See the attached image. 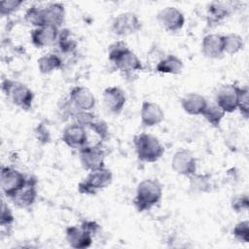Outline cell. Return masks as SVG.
I'll list each match as a JSON object with an SVG mask.
<instances>
[{
    "label": "cell",
    "instance_id": "obj_30",
    "mask_svg": "<svg viewBox=\"0 0 249 249\" xmlns=\"http://www.w3.org/2000/svg\"><path fill=\"white\" fill-rule=\"evenodd\" d=\"M232 234L239 242H249V222L247 220L238 222L232 229Z\"/></svg>",
    "mask_w": 249,
    "mask_h": 249
},
{
    "label": "cell",
    "instance_id": "obj_26",
    "mask_svg": "<svg viewBox=\"0 0 249 249\" xmlns=\"http://www.w3.org/2000/svg\"><path fill=\"white\" fill-rule=\"evenodd\" d=\"M226 113L216 104V103H209L207 104L205 110L202 113V117L206 120V122L214 126V127H219Z\"/></svg>",
    "mask_w": 249,
    "mask_h": 249
},
{
    "label": "cell",
    "instance_id": "obj_19",
    "mask_svg": "<svg viewBox=\"0 0 249 249\" xmlns=\"http://www.w3.org/2000/svg\"><path fill=\"white\" fill-rule=\"evenodd\" d=\"M201 53L205 57L211 59L222 57L225 54L223 35L216 33L205 35L201 41Z\"/></svg>",
    "mask_w": 249,
    "mask_h": 249
},
{
    "label": "cell",
    "instance_id": "obj_33",
    "mask_svg": "<svg viewBox=\"0 0 249 249\" xmlns=\"http://www.w3.org/2000/svg\"><path fill=\"white\" fill-rule=\"evenodd\" d=\"M237 110L240 112V114L245 119L248 118V115H249V90H248L247 87L240 88Z\"/></svg>",
    "mask_w": 249,
    "mask_h": 249
},
{
    "label": "cell",
    "instance_id": "obj_7",
    "mask_svg": "<svg viewBox=\"0 0 249 249\" xmlns=\"http://www.w3.org/2000/svg\"><path fill=\"white\" fill-rule=\"evenodd\" d=\"M142 28L141 20L132 12L119 14L112 21L111 31L119 37H125L137 33Z\"/></svg>",
    "mask_w": 249,
    "mask_h": 249
},
{
    "label": "cell",
    "instance_id": "obj_16",
    "mask_svg": "<svg viewBox=\"0 0 249 249\" xmlns=\"http://www.w3.org/2000/svg\"><path fill=\"white\" fill-rule=\"evenodd\" d=\"M59 28L53 25H44L33 28L30 32L31 43L38 49L46 48L57 41Z\"/></svg>",
    "mask_w": 249,
    "mask_h": 249
},
{
    "label": "cell",
    "instance_id": "obj_6",
    "mask_svg": "<svg viewBox=\"0 0 249 249\" xmlns=\"http://www.w3.org/2000/svg\"><path fill=\"white\" fill-rule=\"evenodd\" d=\"M28 177L22 172L11 166H2L0 173V185L4 196L11 199L27 183Z\"/></svg>",
    "mask_w": 249,
    "mask_h": 249
},
{
    "label": "cell",
    "instance_id": "obj_21",
    "mask_svg": "<svg viewBox=\"0 0 249 249\" xmlns=\"http://www.w3.org/2000/svg\"><path fill=\"white\" fill-rule=\"evenodd\" d=\"M44 25L60 27L65 20V8L61 3H50L42 7Z\"/></svg>",
    "mask_w": 249,
    "mask_h": 249
},
{
    "label": "cell",
    "instance_id": "obj_8",
    "mask_svg": "<svg viewBox=\"0 0 249 249\" xmlns=\"http://www.w3.org/2000/svg\"><path fill=\"white\" fill-rule=\"evenodd\" d=\"M105 157L106 153L100 143L95 145L88 144L87 146L79 150V159L81 165L88 172L105 166Z\"/></svg>",
    "mask_w": 249,
    "mask_h": 249
},
{
    "label": "cell",
    "instance_id": "obj_10",
    "mask_svg": "<svg viewBox=\"0 0 249 249\" xmlns=\"http://www.w3.org/2000/svg\"><path fill=\"white\" fill-rule=\"evenodd\" d=\"M240 87L235 84H227L222 86L215 97V103L227 114L237 110Z\"/></svg>",
    "mask_w": 249,
    "mask_h": 249
},
{
    "label": "cell",
    "instance_id": "obj_29",
    "mask_svg": "<svg viewBox=\"0 0 249 249\" xmlns=\"http://www.w3.org/2000/svg\"><path fill=\"white\" fill-rule=\"evenodd\" d=\"M57 42L60 51L64 53H72L77 46L76 42L71 38L70 31L68 29H62L59 31Z\"/></svg>",
    "mask_w": 249,
    "mask_h": 249
},
{
    "label": "cell",
    "instance_id": "obj_11",
    "mask_svg": "<svg viewBox=\"0 0 249 249\" xmlns=\"http://www.w3.org/2000/svg\"><path fill=\"white\" fill-rule=\"evenodd\" d=\"M157 20L164 30L168 32H176L183 28L185 24V16L178 8L167 6L158 13Z\"/></svg>",
    "mask_w": 249,
    "mask_h": 249
},
{
    "label": "cell",
    "instance_id": "obj_28",
    "mask_svg": "<svg viewBox=\"0 0 249 249\" xmlns=\"http://www.w3.org/2000/svg\"><path fill=\"white\" fill-rule=\"evenodd\" d=\"M24 19L34 28L44 26L42 7L31 6L30 8H28L24 14Z\"/></svg>",
    "mask_w": 249,
    "mask_h": 249
},
{
    "label": "cell",
    "instance_id": "obj_27",
    "mask_svg": "<svg viewBox=\"0 0 249 249\" xmlns=\"http://www.w3.org/2000/svg\"><path fill=\"white\" fill-rule=\"evenodd\" d=\"M190 178V189L196 193H209L211 191V179L208 174L195 173Z\"/></svg>",
    "mask_w": 249,
    "mask_h": 249
},
{
    "label": "cell",
    "instance_id": "obj_5",
    "mask_svg": "<svg viewBox=\"0 0 249 249\" xmlns=\"http://www.w3.org/2000/svg\"><path fill=\"white\" fill-rule=\"evenodd\" d=\"M113 181V174L105 166L89 171L88 175L78 184V191L83 195H96L106 189Z\"/></svg>",
    "mask_w": 249,
    "mask_h": 249
},
{
    "label": "cell",
    "instance_id": "obj_2",
    "mask_svg": "<svg viewBox=\"0 0 249 249\" xmlns=\"http://www.w3.org/2000/svg\"><path fill=\"white\" fill-rule=\"evenodd\" d=\"M162 194V186L157 179H144L137 185L133 199L134 207L138 212L150 210L161 200Z\"/></svg>",
    "mask_w": 249,
    "mask_h": 249
},
{
    "label": "cell",
    "instance_id": "obj_1",
    "mask_svg": "<svg viewBox=\"0 0 249 249\" xmlns=\"http://www.w3.org/2000/svg\"><path fill=\"white\" fill-rule=\"evenodd\" d=\"M108 59L117 70L125 76L142 71L144 68L139 57L122 40L116 41L108 47Z\"/></svg>",
    "mask_w": 249,
    "mask_h": 249
},
{
    "label": "cell",
    "instance_id": "obj_32",
    "mask_svg": "<svg viewBox=\"0 0 249 249\" xmlns=\"http://www.w3.org/2000/svg\"><path fill=\"white\" fill-rule=\"evenodd\" d=\"M15 218L12 209L10 206L6 203L5 200H2L1 204V216H0V226L1 228L10 230L13 227Z\"/></svg>",
    "mask_w": 249,
    "mask_h": 249
},
{
    "label": "cell",
    "instance_id": "obj_14",
    "mask_svg": "<svg viewBox=\"0 0 249 249\" xmlns=\"http://www.w3.org/2000/svg\"><path fill=\"white\" fill-rule=\"evenodd\" d=\"M102 99L107 111L114 115H119L126 103V96L124 91L117 86L106 88L103 90Z\"/></svg>",
    "mask_w": 249,
    "mask_h": 249
},
{
    "label": "cell",
    "instance_id": "obj_35",
    "mask_svg": "<svg viewBox=\"0 0 249 249\" xmlns=\"http://www.w3.org/2000/svg\"><path fill=\"white\" fill-rule=\"evenodd\" d=\"M231 207L236 212L246 211L249 207V199L247 195H241L235 196L231 201Z\"/></svg>",
    "mask_w": 249,
    "mask_h": 249
},
{
    "label": "cell",
    "instance_id": "obj_24",
    "mask_svg": "<svg viewBox=\"0 0 249 249\" xmlns=\"http://www.w3.org/2000/svg\"><path fill=\"white\" fill-rule=\"evenodd\" d=\"M38 69L42 74H50L62 67L61 57L54 53H49L42 55L38 61Z\"/></svg>",
    "mask_w": 249,
    "mask_h": 249
},
{
    "label": "cell",
    "instance_id": "obj_31",
    "mask_svg": "<svg viewBox=\"0 0 249 249\" xmlns=\"http://www.w3.org/2000/svg\"><path fill=\"white\" fill-rule=\"evenodd\" d=\"M87 127H89L96 135H98L101 141H105L109 136V128L107 124L103 120L98 119L97 117Z\"/></svg>",
    "mask_w": 249,
    "mask_h": 249
},
{
    "label": "cell",
    "instance_id": "obj_18",
    "mask_svg": "<svg viewBox=\"0 0 249 249\" xmlns=\"http://www.w3.org/2000/svg\"><path fill=\"white\" fill-rule=\"evenodd\" d=\"M37 196V180L35 177L30 176L26 185L10 200L18 208H28L34 204Z\"/></svg>",
    "mask_w": 249,
    "mask_h": 249
},
{
    "label": "cell",
    "instance_id": "obj_4",
    "mask_svg": "<svg viewBox=\"0 0 249 249\" xmlns=\"http://www.w3.org/2000/svg\"><path fill=\"white\" fill-rule=\"evenodd\" d=\"M1 89L12 103L17 107L25 111L32 108L34 93L25 84L7 78L2 80Z\"/></svg>",
    "mask_w": 249,
    "mask_h": 249
},
{
    "label": "cell",
    "instance_id": "obj_25",
    "mask_svg": "<svg viewBox=\"0 0 249 249\" xmlns=\"http://www.w3.org/2000/svg\"><path fill=\"white\" fill-rule=\"evenodd\" d=\"M224 53L232 55L239 53L244 47V41L242 37L236 33H229L223 35Z\"/></svg>",
    "mask_w": 249,
    "mask_h": 249
},
{
    "label": "cell",
    "instance_id": "obj_15",
    "mask_svg": "<svg viewBox=\"0 0 249 249\" xmlns=\"http://www.w3.org/2000/svg\"><path fill=\"white\" fill-rule=\"evenodd\" d=\"M68 98L78 110L82 111H92L96 104L95 96L91 90L84 86L73 87L69 91Z\"/></svg>",
    "mask_w": 249,
    "mask_h": 249
},
{
    "label": "cell",
    "instance_id": "obj_34",
    "mask_svg": "<svg viewBox=\"0 0 249 249\" xmlns=\"http://www.w3.org/2000/svg\"><path fill=\"white\" fill-rule=\"evenodd\" d=\"M23 4L21 0H6L0 2V14L2 17L10 16L19 9Z\"/></svg>",
    "mask_w": 249,
    "mask_h": 249
},
{
    "label": "cell",
    "instance_id": "obj_9",
    "mask_svg": "<svg viewBox=\"0 0 249 249\" xmlns=\"http://www.w3.org/2000/svg\"><path fill=\"white\" fill-rule=\"evenodd\" d=\"M171 168L175 173L181 176L190 177L196 173V159L190 150H177L171 159Z\"/></svg>",
    "mask_w": 249,
    "mask_h": 249
},
{
    "label": "cell",
    "instance_id": "obj_12",
    "mask_svg": "<svg viewBox=\"0 0 249 249\" xmlns=\"http://www.w3.org/2000/svg\"><path fill=\"white\" fill-rule=\"evenodd\" d=\"M88 140L87 127L76 122L68 124L62 130V141L72 149L81 150L88 145Z\"/></svg>",
    "mask_w": 249,
    "mask_h": 249
},
{
    "label": "cell",
    "instance_id": "obj_13",
    "mask_svg": "<svg viewBox=\"0 0 249 249\" xmlns=\"http://www.w3.org/2000/svg\"><path fill=\"white\" fill-rule=\"evenodd\" d=\"M93 232L83 224L80 226H70L65 231V238L70 247L76 249L88 248L92 243Z\"/></svg>",
    "mask_w": 249,
    "mask_h": 249
},
{
    "label": "cell",
    "instance_id": "obj_3",
    "mask_svg": "<svg viewBox=\"0 0 249 249\" xmlns=\"http://www.w3.org/2000/svg\"><path fill=\"white\" fill-rule=\"evenodd\" d=\"M133 145L137 159L143 162H156L164 154V146L155 135L141 132L133 137Z\"/></svg>",
    "mask_w": 249,
    "mask_h": 249
},
{
    "label": "cell",
    "instance_id": "obj_23",
    "mask_svg": "<svg viewBox=\"0 0 249 249\" xmlns=\"http://www.w3.org/2000/svg\"><path fill=\"white\" fill-rule=\"evenodd\" d=\"M231 14L230 8L226 3L223 2H211L207 6L206 16L209 24H217Z\"/></svg>",
    "mask_w": 249,
    "mask_h": 249
},
{
    "label": "cell",
    "instance_id": "obj_17",
    "mask_svg": "<svg viewBox=\"0 0 249 249\" xmlns=\"http://www.w3.org/2000/svg\"><path fill=\"white\" fill-rule=\"evenodd\" d=\"M140 120L143 126L153 127L163 122L164 113L159 104L145 100L141 104Z\"/></svg>",
    "mask_w": 249,
    "mask_h": 249
},
{
    "label": "cell",
    "instance_id": "obj_22",
    "mask_svg": "<svg viewBox=\"0 0 249 249\" xmlns=\"http://www.w3.org/2000/svg\"><path fill=\"white\" fill-rule=\"evenodd\" d=\"M184 67L183 61L175 54L163 55L155 66V70L161 74L178 75L182 72Z\"/></svg>",
    "mask_w": 249,
    "mask_h": 249
},
{
    "label": "cell",
    "instance_id": "obj_20",
    "mask_svg": "<svg viewBox=\"0 0 249 249\" xmlns=\"http://www.w3.org/2000/svg\"><path fill=\"white\" fill-rule=\"evenodd\" d=\"M207 104V99L196 92H190L181 99L182 109L191 116H201Z\"/></svg>",
    "mask_w": 249,
    "mask_h": 249
}]
</instances>
